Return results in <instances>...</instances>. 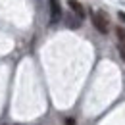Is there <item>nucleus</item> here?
<instances>
[{
	"mask_svg": "<svg viewBox=\"0 0 125 125\" xmlns=\"http://www.w3.org/2000/svg\"><path fill=\"white\" fill-rule=\"evenodd\" d=\"M48 6H50V21H52V23H58V21L62 19L60 0H48Z\"/></svg>",
	"mask_w": 125,
	"mask_h": 125,
	"instance_id": "obj_2",
	"label": "nucleus"
},
{
	"mask_svg": "<svg viewBox=\"0 0 125 125\" xmlns=\"http://www.w3.org/2000/svg\"><path fill=\"white\" fill-rule=\"evenodd\" d=\"M115 35H117V50H119V56H121V60L125 62V29L123 27H117Z\"/></svg>",
	"mask_w": 125,
	"mask_h": 125,
	"instance_id": "obj_3",
	"label": "nucleus"
},
{
	"mask_svg": "<svg viewBox=\"0 0 125 125\" xmlns=\"http://www.w3.org/2000/svg\"><path fill=\"white\" fill-rule=\"evenodd\" d=\"M67 6H69V10H71L73 16H77L79 19L85 17V8H83V4L79 0H67Z\"/></svg>",
	"mask_w": 125,
	"mask_h": 125,
	"instance_id": "obj_4",
	"label": "nucleus"
},
{
	"mask_svg": "<svg viewBox=\"0 0 125 125\" xmlns=\"http://www.w3.org/2000/svg\"><path fill=\"white\" fill-rule=\"evenodd\" d=\"M117 16H119V19H121V21H125V14H123V12H119Z\"/></svg>",
	"mask_w": 125,
	"mask_h": 125,
	"instance_id": "obj_6",
	"label": "nucleus"
},
{
	"mask_svg": "<svg viewBox=\"0 0 125 125\" xmlns=\"http://www.w3.org/2000/svg\"><path fill=\"white\" fill-rule=\"evenodd\" d=\"M93 25L96 27V31L106 35L110 31V19L106 16V12H93Z\"/></svg>",
	"mask_w": 125,
	"mask_h": 125,
	"instance_id": "obj_1",
	"label": "nucleus"
},
{
	"mask_svg": "<svg viewBox=\"0 0 125 125\" xmlns=\"http://www.w3.org/2000/svg\"><path fill=\"white\" fill-rule=\"evenodd\" d=\"M65 25L69 27V29H79L81 27V19L77 16H73V14H69V16L65 17Z\"/></svg>",
	"mask_w": 125,
	"mask_h": 125,
	"instance_id": "obj_5",
	"label": "nucleus"
}]
</instances>
